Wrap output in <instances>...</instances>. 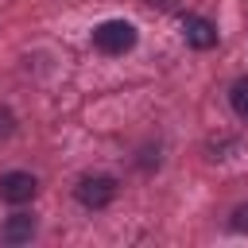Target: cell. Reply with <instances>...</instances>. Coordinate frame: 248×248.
Segmentation results:
<instances>
[{
	"label": "cell",
	"mask_w": 248,
	"mask_h": 248,
	"mask_svg": "<svg viewBox=\"0 0 248 248\" xmlns=\"http://www.w3.org/2000/svg\"><path fill=\"white\" fill-rule=\"evenodd\" d=\"M136 39L140 35H136V27L128 19H105V23L93 27V46L101 54H124V50L136 46Z\"/></svg>",
	"instance_id": "6da1fadb"
},
{
	"label": "cell",
	"mask_w": 248,
	"mask_h": 248,
	"mask_svg": "<svg viewBox=\"0 0 248 248\" xmlns=\"http://www.w3.org/2000/svg\"><path fill=\"white\" fill-rule=\"evenodd\" d=\"M74 194H78V202H81L85 209H101V205H108V202L116 198V182H112L108 174H85Z\"/></svg>",
	"instance_id": "7a4b0ae2"
},
{
	"label": "cell",
	"mask_w": 248,
	"mask_h": 248,
	"mask_svg": "<svg viewBox=\"0 0 248 248\" xmlns=\"http://www.w3.org/2000/svg\"><path fill=\"white\" fill-rule=\"evenodd\" d=\"M35 190H39V182H35L27 170H8V174H0V202H8V205L31 202Z\"/></svg>",
	"instance_id": "3957f363"
},
{
	"label": "cell",
	"mask_w": 248,
	"mask_h": 248,
	"mask_svg": "<svg viewBox=\"0 0 248 248\" xmlns=\"http://www.w3.org/2000/svg\"><path fill=\"white\" fill-rule=\"evenodd\" d=\"M182 35H186V43L198 46V50H209V46L217 43V27H213L209 19H202V16H182Z\"/></svg>",
	"instance_id": "277c9868"
},
{
	"label": "cell",
	"mask_w": 248,
	"mask_h": 248,
	"mask_svg": "<svg viewBox=\"0 0 248 248\" xmlns=\"http://www.w3.org/2000/svg\"><path fill=\"white\" fill-rule=\"evenodd\" d=\"M0 236H4L8 244H23V240H31V236H35V217H27V213H12L8 225L0 229Z\"/></svg>",
	"instance_id": "5b68a950"
},
{
	"label": "cell",
	"mask_w": 248,
	"mask_h": 248,
	"mask_svg": "<svg viewBox=\"0 0 248 248\" xmlns=\"http://www.w3.org/2000/svg\"><path fill=\"white\" fill-rule=\"evenodd\" d=\"M229 105H232V112H236V116H244V120H248V78L232 81V89H229Z\"/></svg>",
	"instance_id": "8992f818"
},
{
	"label": "cell",
	"mask_w": 248,
	"mask_h": 248,
	"mask_svg": "<svg viewBox=\"0 0 248 248\" xmlns=\"http://www.w3.org/2000/svg\"><path fill=\"white\" fill-rule=\"evenodd\" d=\"M232 229H236V232H248V202L236 205V213H232Z\"/></svg>",
	"instance_id": "52a82bcc"
},
{
	"label": "cell",
	"mask_w": 248,
	"mask_h": 248,
	"mask_svg": "<svg viewBox=\"0 0 248 248\" xmlns=\"http://www.w3.org/2000/svg\"><path fill=\"white\" fill-rule=\"evenodd\" d=\"M12 132H16V116H12L8 108H0V140H4V136H12Z\"/></svg>",
	"instance_id": "ba28073f"
}]
</instances>
